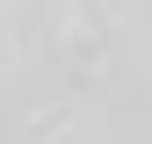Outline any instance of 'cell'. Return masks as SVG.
Returning a JSON list of instances; mask_svg holds the SVG:
<instances>
[{
  "mask_svg": "<svg viewBox=\"0 0 152 144\" xmlns=\"http://www.w3.org/2000/svg\"><path fill=\"white\" fill-rule=\"evenodd\" d=\"M0 144H152V0H0Z\"/></svg>",
  "mask_w": 152,
  "mask_h": 144,
  "instance_id": "obj_1",
  "label": "cell"
}]
</instances>
